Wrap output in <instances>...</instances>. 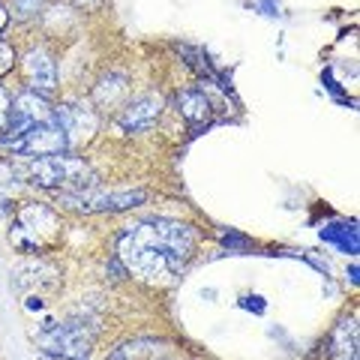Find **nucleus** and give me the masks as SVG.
I'll return each mask as SVG.
<instances>
[{
  "mask_svg": "<svg viewBox=\"0 0 360 360\" xmlns=\"http://www.w3.org/2000/svg\"><path fill=\"white\" fill-rule=\"evenodd\" d=\"M195 229L177 219H148L129 225L117 240V262L141 283L168 285L195 255Z\"/></svg>",
  "mask_w": 360,
  "mask_h": 360,
  "instance_id": "obj_1",
  "label": "nucleus"
},
{
  "mask_svg": "<svg viewBox=\"0 0 360 360\" xmlns=\"http://www.w3.org/2000/svg\"><path fill=\"white\" fill-rule=\"evenodd\" d=\"M30 180L37 186H49V189H63V193H82V189H94L96 186V174L82 156L66 153H54V156H37L30 162Z\"/></svg>",
  "mask_w": 360,
  "mask_h": 360,
  "instance_id": "obj_2",
  "label": "nucleus"
},
{
  "mask_svg": "<svg viewBox=\"0 0 360 360\" xmlns=\"http://www.w3.org/2000/svg\"><path fill=\"white\" fill-rule=\"evenodd\" d=\"M58 217L51 207L45 205H27L18 210L15 219V231H13V243L21 246L25 252H42L45 246H51L58 240Z\"/></svg>",
  "mask_w": 360,
  "mask_h": 360,
  "instance_id": "obj_3",
  "label": "nucleus"
},
{
  "mask_svg": "<svg viewBox=\"0 0 360 360\" xmlns=\"http://www.w3.org/2000/svg\"><path fill=\"white\" fill-rule=\"evenodd\" d=\"M94 340H96V328L87 321H63L39 336L45 352L66 357V360H87L90 348H94Z\"/></svg>",
  "mask_w": 360,
  "mask_h": 360,
  "instance_id": "obj_4",
  "label": "nucleus"
},
{
  "mask_svg": "<svg viewBox=\"0 0 360 360\" xmlns=\"http://www.w3.org/2000/svg\"><path fill=\"white\" fill-rule=\"evenodd\" d=\"M54 117V108L49 105V99L33 94V90H25V94H18L13 99V111H9V123L6 129L0 132V144H13L15 139H21L30 127H37L42 120H51Z\"/></svg>",
  "mask_w": 360,
  "mask_h": 360,
  "instance_id": "obj_5",
  "label": "nucleus"
},
{
  "mask_svg": "<svg viewBox=\"0 0 360 360\" xmlns=\"http://www.w3.org/2000/svg\"><path fill=\"white\" fill-rule=\"evenodd\" d=\"M15 153H25V156H54V153H66L70 148H66V135L60 129L58 120H42L37 123V127H30L21 139H15L13 144H9Z\"/></svg>",
  "mask_w": 360,
  "mask_h": 360,
  "instance_id": "obj_6",
  "label": "nucleus"
},
{
  "mask_svg": "<svg viewBox=\"0 0 360 360\" xmlns=\"http://www.w3.org/2000/svg\"><path fill=\"white\" fill-rule=\"evenodd\" d=\"M54 120L60 123V129H63V135H66V148H70V150L87 144L90 139H94L96 127H99L96 111L90 108V105H84V103L58 105V108H54Z\"/></svg>",
  "mask_w": 360,
  "mask_h": 360,
  "instance_id": "obj_7",
  "label": "nucleus"
},
{
  "mask_svg": "<svg viewBox=\"0 0 360 360\" xmlns=\"http://www.w3.org/2000/svg\"><path fill=\"white\" fill-rule=\"evenodd\" d=\"M144 201V193H63L60 205L72 207V210H84V213H96V210H127Z\"/></svg>",
  "mask_w": 360,
  "mask_h": 360,
  "instance_id": "obj_8",
  "label": "nucleus"
},
{
  "mask_svg": "<svg viewBox=\"0 0 360 360\" xmlns=\"http://www.w3.org/2000/svg\"><path fill=\"white\" fill-rule=\"evenodd\" d=\"M162 115V96L160 94H144L129 99L117 115V127L123 132H148Z\"/></svg>",
  "mask_w": 360,
  "mask_h": 360,
  "instance_id": "obj_9",
  "label": "nucleus"
},
{
  "mask_svg": "<svg viewBox=\"0 0 360 360\" xmlns=\"http://www.w3.org/2000/svg\"><path fill=\"white\" fill-rule=\"evenodd\" d=\"M25 75H27V84L33 94L39 96H49L54 94V87H58V66H54V58L49 49H30L25 54Z\"/></svg>",
  "mask_w": 360,
  "mask_h": 360,
  "instance_id": "obj_10",
  "label": "nucleus"
},
{
  "mask_svg": "<svg viewBox=\"0 0 360 360\" xmlns=\"http://www.w3.org/2000/svg\"><path fill=\"white\" fill-rule=\"evenodd\" d=\"M174 105L189 127H207L213 120V103L207 99L205 90H180L174 96Z\"/></svg>",
  "mask_w": 360,
  "mask_h": 360,
  "instance_id": "obj_11",
  "label": "nucleus"
},
{
  "mask_svg": "<svg viewBox=\"0 0 360 360\" xmlns=\"http://www.w3.org/2000/svg\"><path fill=\"white\" fill-rule=\"evenodd\" d=\"M357 345H360L357 319L354 315H342L340 324H336L330 333V357L333 360H357Z\"/></svg>",
  "mask_w": 360,
  "mask_h": 360,
  "instance_id": "obj_12",
  "label": "nucleus"
},
{
  "mask_svg": "<svg viewBox=\"0 0 360 360\" xmlns=\"http://www.w3.org/2000/svg\"><path fill=\"white\" fill-rule=\"evenodd\" d=\"M168 354V348L162 342H153V340H135L120 345L115 354L108 360H162Z\"/></svg>",
  "mask_w": 360,
  "mask_h": 360,
  "instance_id": "obj_13",
  "label": "nucleus"
},
{
  "mask_svg": "<svg viewBox=\"0 0 360 360\" xmlns=\"http://www.w3.org/2000/svg\"><path fill=\"white\" fill-rule=\"evenodd\" d=\"M123 96H127V78L123 75H105L94 90V105L115 108Z\"/></svg>",
  "mask_w": 360,
  "mask_h": 360,
  "instance_id": "obj_14",
  "label": "nucleus"
},
{
  "mask_svg": "<svg viewBox=\"0 0 360 360\" xmlns=\"http://www.w3.org/2000/svg\"><path fill=\"white\" fill-rule=\"evenodd\" d=\"M39 9H42V0H13V13H9V15L33 18V15H39Z\"/></svg>",
  "mask_w": 360,
  "mask_h": 360,
  "instance_id": "obj_15",
  "label": "nucleus"
},
{
  "mask_svg": "<svg viewBox=\"0 0 360 360\" xmlns=\"http://www.w3.org/2000/svg\"><path fill=\"white\" fill-rule=\"evenodd\" d=\"M15 66V49L6 39H0V75H6Z\"/></svg>",
  "mask_w": 360,
  "mask_h": 360,
  "instance_id": "obj_16",
  "label": "nucleus"
},
{
  "mask_svg": "<svg viewBox=\"0 0 360 360\" xmlns=\"http://www.w3.org/2000/svg\"><path fill=\"white\" fill-rule=\"evenodd\" d=\"M9 111H13V96L6 94L4 84H0V132H4L6 123H9Z\"/></svg>",
  "mask_w": 360,
  "mask_h": 360,
  "instance_id": "obj_17",
  "label": "nucleus"
},
{
  "mask_svg": "<svg viewBox=\"0 0 360 360\" xmlns=\"http://www.w3.org/2000/svg\"><path fill=\"white\" fill-rule=\"evenodd\" d=\"M75 6H82V9H96L99 0H75Z\"/></svg>",
  "mask_w": 360,
  "mask_h": 360,
  "instance_id": "obj_18",
  "label": "nucleus"
},
{
  "mask_svg": "<svg viewBox=\"0 0 360 360\" xmlns=\"http://www.w3.org/2000/svg\"><path fill=\"white\" fill-rule=\"evenodd\" d=\"M6 25H9V13H6V9H4V6H0V33H4V30H6Z\"/></svg>",
  "mask_w": 360,
  "mask_h": 360,
  "instance_id": "obj_19",
  "label": "nucleus"
}]
</instances>
